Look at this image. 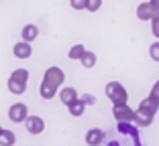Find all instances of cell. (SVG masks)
I'll use <instances>...</instances> for the list:
<instances>
[{"label":"cell","mask_w":159,"mask_h":146,"mask_svg":"<svg viewBox=\"0 0 159 146\" xmlns=\"http://www.w3.org/2000/svg\"><path fill=\"white\" fill-rule=\"evenodd\" d=\"M118 138H110L106 146H143L139 136V128L135 124H116Z\"/></svg>","instance_id":"1"},{"label":"cell","mask_w":159,"mask_h":146,"mask_svg":"<svg viewBox=\"0 0 159 146\" xmlns=\"http://www.w3.org/2000/svg\"><path fill=\"white\" fill-rule=\"evenodd\" d=\"M27 83H29V71L27 69H14L8 75L6 87L12 95H23L27 91Z\"/></svg>","instance_id":"2"},{"label":"cell","mask_w":159,"mask_h":146,"mask_svg":"<svg viewBox=\"0 0 159 146\" xmlns=\"http://www.w3.org/2000/svg\"><path fill=\"white\" fill-rule=\"evenodd\" d=\"M106 98L112 102V106H126L129 104V91L120 81H108L104 87Z\"/></svg>","instance_id":"3"},{"label":"cell","mask_w":159,"mask_h":146,"mask_svg":"<svg viewBox=\"0 0 159 146\" xmlns=\"http://www.w3.org/2000/svg\"><path fill=\"white\" fill-rule=\"evenodd\" d=\"M112 116L116 118V124H135V110L131 106H112Z\"/></svg>","instance_id":"4"},{"label":"cell","mask_w":159,"mask_h":146,"mask_svg":"<svg viewBox=\"0 0 159 146\" xmlns=\"http://www.w3.org/2000/svg\"><path fill=\"white\" fill-rule=\"evenodd\" d=\"M27 118H29V108L25 104H12L8 108V120L10 122H14V124H25L27 122Z\"/></svg>","instance_id":"5"},{"label":"cell","mask_w":159,"mask_h":146,"mask_svg":"<svg viewBox=\"0 0 159 146\" xmlns=\"http://www.w3.org/2000/svg\"><path fill=\"white\" fill-rule=\"evenodd\" d=\"M43 81L55 85L57 90H59L61 83L66 81V73H63V69H59V67H49V69L45 71V75H43Z\"/></svg>","instance_id":"6"},{"label":"cell","mask_w":159,"mask_h":146,"mask_svg":"<svg viewBox=\"0 0 159 146\" xmlns=\"http://www.w3.org/2000/svg\"><path fill=\"white\" fill-rule=\"evenodd\" d=\"M25 128H27L29 134L37 136V134H41L43 130H45V122H43L41 116H33V114H29L27 122H25Z\"/></svg>","instance_id":"7"},{"label":"cell","mask_w":159,"mask_h":146,"mask_svg":"<svg viewBox=\"0 0 159 146\" xmlns=\"http://www.w3.org/2000/svg\"><path fill=\"white\" fill-rule=\"evenodd\" d=\"M157 12L159 10L155 8V4L151 0L149 2H141V4L137 6V19H141V20H151Z\"/></svg>","instance_id":"8"},{"label":"cell","mask_w":159,"mask_h":146,"mask_svg":"<svg viewBox=\"0 0 159 146\" xmlns=\"http://www.w3.org/2000/svg\"><path fill=\"white\" fill-rule=\"evenodd\" d=\"M104 140H106V132L100 128H92L86 132V144L88 146H100Z\"/></svg>","instance_id":"9"},{"label":"cell","mask_w":159,"mask_h":146,"mask_svg":"<svg viewBox=\"0 0 159 146\" xmlns=\"http://www.w3.org/2000/svg\"><path fill=\"white\" fill-rule=\"evenodd\" d=\"M157 110H159V104H157V102H155V99H151V98H145L139 104L137 112H139V114H145V116H149V118H155Z\"/></svg>","instance_id":"10"},{"label":"cell","mask_w":159,"mask_h":146,"mask_svg":"<svg viewBox=\"0 0 159 146\" xmlns=\"http://www.w3.org/2000/svg\"><path fill=\"white\" fill-rule=\"evenodd\" d=\"M12 55L16 57V59H29V57L33 55V47L29 45V43H14L12 47Z\"/></svg>","instance_id":"11"},{"label":"cell","mask_w":159,"mask_h":146,"mask_svg":"<svg viewBox=\"0 0 159 146\" xmlns=\"http://www.w3.org/2000/svg\"><path fill=\"white\" fill-rule=\"evenodd\" d=\"M80 95H78V91L74 90V87H61L59 90V99H61V104L63 106H70L71 102H75Z\"/></svg>","instance_id":"12"},{"label":"cell","mask_w":159,"mask_h":146,"mask_svg":"<svg viewBox=\"0 0 159 146\" xmlns=\"http://www.w3.org/2000/svg\"><path fill=\"white\" fill-rule=\"evenodd\" d=\"M39 94H41V98L47 102V99L55 98V94H59V90H57L55 85L47 83V81H41V85H39Z\"/></svg>","instance_id":"13"},{"label":"cell","mask_w":159,"mask_h":146,"mask_svg":"<svg viewBox=\"0 0 159 146\" xmlns=\"http://www.w3.org/2000/svg\"><path fill=\"white\" fill-rule=\"evenodd\" d=\"M20 37H23V43H29V45H31V43L39 37V28L35 27V24H27V27H23Z\"/></svg>","instance_id":"14"},{"label":"cell","mask_w":159,"mask_h":146,"mask_svg":"<svg viewBox=\"0 0 159 146\" xmlns=\"http://www.w3.org/2000/svg\"><path fill=\"white\" fill-rule=\"evenodd\" d=\"M16 142V136H14L12 130H0V146H14Z\"/></svg>","instance_id":"15"},{"label":"cell","mask_w":159,"mask_h":146,"mask_svg":"<svg viewBox=\"0 0 159 146\" xmlns=\"http://www.w3.org/2000/svg\"><path fill=\"white\" fill-rule=\"evenodd\" d=\"M67 110H70V114L71 116H74V118H80V116H82V114L86 112V106H84V102H82V99H75V102H71L70 106H67Z\"/></svg>","instance_id":"16"},{"label":"cell","mask_w":159,"mask_h":146,"mask_svg":"<svg viewBox=\"0 0 159 146\" xmlns=\"http://www.w3.org/2000/svg\"><path fill=\"white\" fill-rule=\"evenodd\" d=\"M84 53H86V47L80 43V45H74V47L70 49V53H67V57H70L71 61H80L82 57H84Z\"/></svg>","instance_id":"17"},{"label":"cell","mask_w":159,"mask_h":146,"mask_svg":"<svg viewBox=\"0 0 159 146\" xmlns=\"http://www.w3.org/2000/svg\"><path fill=\"white\" fill-rule=\"evenodd\" d=\"M80 63L86 67V69H92L94 65H96V53H92V51H86L84 53V57L80 59Z\"/></svg>","instance_id":"18"},{"label":"cell","mask_w":159,"mask_h":146,"mask_svg":"<svg viewBox=\"0 0 159 146\" xmlns=\"http://www.w3.org/2000/svg\"><path fill=\"white\" fill-rule=\"evenodd\" d=\"M151 33H153L155 39H159V12L151 19Z\"/></svg>","instance_id":"19"},{"label":"cell","mask_w":159,"mask_h":146,"mask_svg":"<svg viewBox=\"0 0 159 146\" xmlns=\"http://www.w3.org/2000/svg\"><path fill=\"white\" fill-rule=\"evenodd\" d=\"M149 57L153 59V61H157V63H159V41H155L153 45L149 47Z\"/></svg>","instance_id":"20"},{"label":"cell","mask_w":159,"mask_h":146,"mask_svg":"<svg viewBox=\"0 0 159 146\" xmlns=\"http://www.w3.org/2000/svg\"><path fill=\"white\" fill-rule=\"evenodd\" d=\"M100 6H102V0H88V6H86V10H90V12H96Z\"/></svg>","instance_id":"21"},{"label":"cell","mask_w":159,"mask_h":146,"mask_svg":"<svg viewBox=\"0 0 159 146\" xmlns=\"http://www.w3.org/2000/svg\"><path fill=\"white\" fill-rule=\"evenodd\" d=\"M149 98H151V99H155V102L159 104V79L153 83V87H151V94H149Z\"/></svg>","instance_id":"22"},{"label":"cell","mask_w":159,"mask_h":146,"mask_svg":"<svg viewBox=\"0 0 159 146\" xmlns=\"http://www.w3.org/2000/svg\"><path fill=\"white\" fill-rule=\"evenodd\" d=\"M86 6H88V0H71V8L75 10H86Z\"/></svg>","instance_id":"23"},{"label":"cell","mask_w":159,"mask_h":146,"mask_svg":"<svg viewBox=\"0 0 159 146\" xmlns=\"http://www.w3.org/2000/svg\"><path fill=\"white\" fill-rule=\"evenodd\" d=\"M80 99L84 102V106H94V104H96V98H94L92 94H84V95H82Z\"/></svg>","instance_id":"24"},{"label":"cell","mask_w":159,"mask_h":146,"mask_svg":"<svg viewBox=\"0 0 159 146\" xmlns=\"http://www.w3.org/2000/svg\"><path fill=\"white\" fill-rule=\"evenodd\" d=\"M151 2H153V4H155V8L159 10V0H151Z\"/></svg>","instance_id":"25"},{"label":"cell","mask_w":159,"mask_h":146,"mask_svg":"<svg viewBox=\"0 0 159 146\" xmlns=\"http://www.w3.org/2000/svg\"><path fill=\"white\" fill-rule=\"evenodd\" d=\"M0 130H2V126H0Z\"/></svg>","instance_id":"26"}]
</instances>
